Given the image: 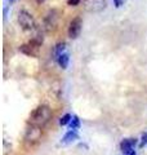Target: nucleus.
I'll use <instances>...</instances> for the list:
<instances>
[{
    "label": "nucleus",
    "mask_w": 147,
    "mask_h": 155,
    "mask_svg": "<svg viewBox=\"0 0 147 155\" xmlns=\"http://www.w3.org/2000/svg\"><path fill=\"white\" fill-rule=\"evenodd\" d=\"M41 137V128L38 127V125H34L31 124L30 127L27 128L26 130V134H24V138L28 143H35L38 142Z\"/></svg>",
    "instance_id": "5"
},
{
    "label": "nucleus",
    "mask_w": 147,
    "mask_h": 155,
    "mask_svg": "<svg viewBox=\"0 0 147 155\" xmlns=\"http://www.w3.org/2000/svg\"><path fill=\"white\" fill-rule=\"evenodd\" d=\"M136 145H137V138H125V140H122L121 141L120 149L125 155H128L129 153L134 151L133 149L136 147Z\"/></svg>",
    "instance_id": "7"
},
{
    "label": "nucleus",
    "mask_w": 147,
    "mask_h": 155,
    "mask_svg": "<svg viewBox=\"0 0 147 155\" xmlns=\"http://www.w3.org/2000/svg\"><path fill=\"white\" fill-rule=\"evenodd\" d=\"M65 49H66V43L65 41H60V43H57L56 44L54 49H53V56H54L56 61L58 60V57H60L61 54L65 53Z\"/></svg>",
    "instance_id": "8"
},
{
    "label": "nucleus",
    "mask_w": 147,
    "mask_h": 155,
    "mask_svg": "<svg viewBox=\"0 0 147 155\" xmlns=\"http://www.w3.org/2000/svg\"><path fill=\"white\" fill-rule=\"evenodd\" d=\"M147 145V133H143L141 137V143H139V147H145Z\"/></svg>",
    "instance_id": "15"
},
{
    "label": "nucleus",
    "mask_w": 147,
    "mask_h": 155,
    "mask_svg": "<svg viewBox=\"0 0 147 155\" xmlns=\"http://www.w3.org/2000/svg\"><path fill=\"white\" fill-rule=\"evenodd\" d=\"M79 138V136H77V133L75 132V130H68V132L63 136L62 138V143H70L72 141H75V140Z\"/></svg>",
    "instance_id": "10"
},
{
    "label": "nucleus",
    "mask_w": 147,
    "mask_h": 155,
    "mask_svg": "<svg viewBox=\"0 0 147 155\" xmlns=\"http://www.w3.org/2000/svg\"><path fill=\"white\" fill-rule=\"evenodd\" d=\"M68 61H70V56H68V53H63V54H61L60 57H58V60H57V62H58V65L61 66V69H63V70H66L67 69V66H68Z\"/></svg>",
    "instance_id": "11"
},
{
    "label": "nucleus",
    "mask_w": 147,
    "mask_h": 155,
    "mask_svg": "<svg viewBox=\"0 0 147 155\" xmlns=\"http://www.w3.org/2000/svg\"><path fill=\"white\" fill-rule=\"evenodd\" d=\"M128 155H136V151H132V153H129Z\"/></svg>",
    "instance_id": "19"
},
{
    "label": "nucleus",
    "mask_w": 147,
    "mask_h": 155,
    "mask_svg": "<svg viewBox=\"0 0 147 155\" xmlns=\"http://www.w3.org/2000/svg\"><path fill=\"white\" fill-rule=\"evenodd\" d=\"M58 11L56 9H52L47 13V16L44 17L43 19V28L48 32L51 31H54L57 28V25H58Z\"/></svg>",
    "instance_id": "2"
},
{
    "label": "nucleus",
    "mask_w": 147,
    "mask_h": 155,
    "mask_svg": "<svg viewBox=\"0 0 147 155\" xmlns=\"http://www.w3.org/2000/svg\"><path fill=\"white\" fill-rule=\"evenodd\" d=\"M44 2H45V0H36L38 4H41V3H44Z\"/></svg>",
    "instance_id": "18"
},
{
    "label": "nucleus",
    "mask_w": 147,
    "mask_h": 155,
    "mask_svg": "<svg viewBox=\"0 0 147 155\" xmlns=\"http://www.w3.org/2000/svg\"><path fill=\"white\" fill-rule=\"evenodd\" d=\"M107 5L106 0H84V8L87 12L98 13L102 12Z\"/></svg>",
    "instance_id": "4"
},
{
    "label": "nucleus",
    "mask_w": 147,
    "mask_h": 155,
    "mask_svg": "<svg viewBox=\"0 0 147 155\" xmlns=\"http://www.w3.org/2000/svg\"><path fill=\"white\" fill-rule=\"evenodd\" d=\"M18 23L23 30L30 31L35 27V19L27 11H19L18 13Z\"/></svg>",
    "instance_id": "3"
},
{
    "label": "nucleus",
    "mask_w": 147,
    "mask_h": 155,
    "mask_svg": "<svg viewBox=\"0 0 147 155\" xmlns=\"http://www.w3.org/2000/svg\"><path fill=\"white\" fill-rule=\"evenodd\" d=\"M121 4H122L121 0H114V5H115L116 8H120V7H121Z\"/></svg>",
    "instance_id": "17"
},
{
    "label": "nucleus",
    "mask_w": 147,
    "mask_h": 155,
    "mask_svg": "<svg viewBox=\"0 0 147 155\" xmlns=\"http://www.w3.org/2000/svg\"><path fill=\"white\" fill-rule=\"evenodd\" d=\"M71 119H72V116H71L70 114H65V115H63L62 118L60 119V125H62V127H63V125H67L68 123L71 122Z\"/></svg>",
    "instance_id": "14"
},
{
    "label": "nucleus",
    "mask_w": 147,
    "mask_h": 155,
    "mask_svg": "<svg viewBox=\"0 0 147 155\" xmlns=\"http://www.w3.org/2000/svg\"><path fill=\"white\" fill-rule=\"evenodd\" d=\"M81 0H67V4L68 5H71V7H76V5H79Z\"/></svg>",
    "instance_id": "16"
},
{
    "label": "nucleus",
    "mask_w": 147,
    "mask_h": 155,
    "mask_svg": "<svg viewBox=\"0 0 147 155\" xmlns=\"http://www.w3.org/2000/svg\"><path fill=\"white\" fill-rule=\"evenodd\" d=\"M43 41H44V36H43V34H36V35L34 36L30 41H28V44L32 45L34 48H39V47H41Z\"/></svg>",
    "instance_id": "12"
},
{
    "label": "nucleus",
    "mask_w": 147,
    "mask_h": 155,
    "mask_svg": "<svg viewBox=\"0 0 147 155\" xmlns=\"http://www.w3.org/2000/svg\"><path fill=\"white\" fill-rule=\"evenodd\" d=\"M52 118V110L48 105H40L31 114V124L38 127H44Z\"/></svg>",
    "instance_id": "1"
},
{
    "label": "nucleus",
    "mask_w": 147,
    "mask_h": 155,
    "mask_svg": "<svg viewBox=\"0 0 147 155\" xmlns=\"http://www.w3.org/2000/svg\"><path fill=\"white\" fill-rule=\"evenodd\" d=\"M81 27H83L81 17H75L70 22V26H68V36H70L71 39H76L77 36L80 35Z\"/></svg>",
    "instance_id": "6"
},
{
    "label": "nucleus",
    "mask_w": 147,
    "mask_h": 155,
    "mask_svg": "<svg viewBox=\"0 0 147 155\" xmlns=\"http://www.w3.org/2000/svg\"><path fill=\"white\" fill-rule=\"evenodd\" d=\"M79 127H80V120H79V118H77L76 115H74L72 119H71V122H70V128L72 130H76Z\"/></svg>",
    "instance_id": "13"
},
{
    "label": "nucleus",
    "mask_w": 147,
    "mask_h": 155,
    "mask_svg": "<svg viewBox=\"0 0 147 155\" xmlns=\"http://www.w3.org/2000/svg\"><path fill=\"white\" fill-rule=\"evenodd\" d=\"M19 52L23 53L26 56H31V57H36V52H35V48L30 44H22L19 47Z\"/></svg>",
    "instance_id": "9"
}]
</instances>
